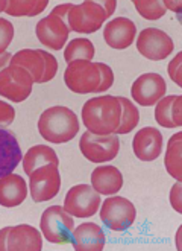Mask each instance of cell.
Returning a JSON list of instances; mask_svg holds the SVG:
<instances>
[{"mask_svg": "<svg viewBox=\"0 0 182 251\" xmlns=\"http://www.w3.org/2000/svg\"><path fill=\"white\" fill-rule=\"evenodd\" d=\"M121 105L117 96H99L85 102L82 121L87 131L97 136L114 134L120 125Z\"/></svg>", "mask_w": 182, "mask_h": 251, "instance_id": "obj_1", "label": "cell"}, {"mask_svg": "<svg viewBox=\"0 0 182 251\" xmlns=\"http://www.w3.org/2000/svg\"><path fill=\"white\" fill-rule=\"evenodd\" d=\"M38 131L50 143H67L79 132V121L73 110L55 105L44 110L38 119Z\"/></svg>", "mask_w": 182, "mask_h": 251, "instance_id": "obj_2", "label": "cell"}, {"mask_svg": "<svg viewBox=\"0 0 182 251\" xmlns=\"http://www.w3.org/2000/svg\"><path fill=\"white\" fill-rule=\"evenodd\" d=\"M41 233L46 239L56 245H67L71 242L74 230L73 216L68 215L61 205H50L41 215Z\"/></svg>", "mask_w": 182, "mask_h": 251, "instance_id": "obj_3", "label": "cell"}, {"mask_svg": "<svg viewBox=\"0 0 182 251\" xmlns=\"http://www.w3.org/2000/svg\"><path fill=\"white\" fill-rule=\"evenodd\" d=\"M64 82L73 93H97L100 85V70L97 63L91 61H71L64 72Z\"/></svg>", "mask_w": 182, "mask_h": 251, "instance_id": "obj_4", "label": "cell"}, {"mask_svg": "<svg viewBox=\"0 0 182 251\" xmlns=\"http://www.w3.org/2000/svg\"><path fill=\"white\" fill-rule=\"evenodd\" d=\"M106 20V14L103 8L96 3L87 0L79 5H73L67 14V26L70 31L79 34H93L102 27Z\"/></svg>", "mask_w": 182, "mask_h": 251, "instance_id": "obj_5", "label": "cell"}, {"mask_svg": "<svg viewBox=\"0 0 182 251\" xmlns=\"http://www.w3.org/2000/svg\"><path fill=\"white\" fill-rule=\"evenodd\" d=\"M136 218L135 205L123 197H110L100 209L102 223L113 231L128 230Z\"/></svg>", "mask_w": 182, "mask_h": 251, "instance_id": "obj_6", "label": "cell"}, {"mask_svg": "<svg viewBox=\"0 0 182 251\" xmlns=\"http://www.w3.org/2000/svg\"><path fill=\"white\" fill-rule=\"evenodd\" d=\"M79 148L82 155L91 163H106V161H111L117 157L120 140L117 134L97 136L85 131L79 140Z\"/></svg>", "mask_w": 182, "mask_h": 251, "instance_id": "obj_7", "label": "cell"}, {"mask_svg": "<svg viewBox=\"0 0 182 251\" xmlns=\"http://www.w3.org/2000/svg\"><path fill=\"white\" fill-rule=\"evenodd\" d=\"M34 87L30 73L20 66H8L0 72V96L12 102H23Z\"/></svg>", "mask_w": 182, "mask_h": 251, "instance_id": "obj_8", "label": "cell"}, {"mask_svg": "<svg viewBox=\"0 0 182 251\" xmlns=\"http://www.w3.org/2000/svg\"><path fill=\"white\" fill-rule=\"evenodd\" d=\"M41 233L27 224L0 230V251H41Z\"/></svg>", "mask_w": 182, "mask_h": 251, "instance_id": "obj_9", "label": "cell"}, {"mask_svg": "<svg viewBox=\"0 0 182 251\" xmlns=\"http://www.w3.org/2000/svg\"><path fill=\"white\" fill-rule=\"evenodd\" d=\"M100 194L88 184L73 186L66 195L64 210L76 218H90L97 213L100 207Z\"/></svg>", "mask_w": 182, "mask_h": 251, "instance_id": "obj_10", "label": "cell"}, {"mask_svg": "<svg viewBox=\"0 0 182 251\" xmlns=\"http://www.w3.org/2000/svg\"><path fill=\"white\" fill-rule=\"evenodd\" d=\"M61 189V175L56 165H46L29 175L30 197L35 202L53 200Z\"/></svg>", "mask_w": 182, "mask_h": 251, "instance_id": "obj_11", "label": "cell"}, {"mask_svg": "<svg viewBox=\"0 0 182 251\" xmlns=\"http://www.w3.org/2000/svg\"><path fill=\"white\" fill-rule=\"evenodd\" d=\"M136 49L147 60L161 61L170 56L175 49V44L173 40L161 29L146 27L136 38Z\"/></svg>", "mask_w": 182, "mask_h": 251, "instance_id": "obj_12", "label": "cell"}, {"mask_svg": "<svg viewBox=\"0 0 182 251\" xmlns=\"http://www.w3.org/2000/svg\"><path fill=\"white\" fill-rule=\"evenodd\" d=\"M165 90L167 85L161 75H158V73H144L134 81L131 95L134 100L138 102L140 105L152 107L164 98Z\"/></svg>", "mask_w": 182, "mask_h": 251, "instance_id": "obj_13", "label": "cell"}, {"mask_svg": "<svg viewBox=\"0 0 182 251\" xmlns=\"http://www.w3.org/2000/svg\"><path fill=\"white\" fill-rule=\"evenodd\" d=\"M68 32L70 29L67 23L52 14L49 17L41 19L35 27V34L40 43L52 50H61L64 48L66 41L68 40Z\"/></svg>", "mask_w": 182, "mask_h": 251, "instance_id": "obj_14", "label": "cell"}, {"mask_svg": "<svg viewBox=\"0 0 182 251\" xmlns=\"http://www.w3.org/2000/svg\"><path fill=\"white\" fill-rule=\"evenodd\" d=\"M132 150L141 161H154L162 151V134L157 128H141L132 140Z\"/></svg>", "mask_w": 182, "mask_h": 251, "instance_id": "obj_15", "label": "cell"}, {"mask_svg": "<svg viewBox=\"0 0 182 251\" xmlns=\"http://www.w3.org/2000/svg\"><path fill=\"white\" fill-rule=\"evenodd\" d=\"M136 35V26L126 17H117L111 20L103 29V38L113 49H126L134 43Z\"/></svg>", "mask_w": 182, "mask_h": 251, "instance_id": "obj_16", "label": "cell"}, {"mask_svg": "<svg viewBox=\"0 0 182 251\" xmlns=\"http://www.w3.org/2000/svg\"><path fill=\"white\" fill-rule=\"evenodd\" d=\"M106 238L96 223H84L73 230L71 245L76 251H102Z\"/></svg>", "mask_w": 182, "mask_h": 251, "instance_id": "obj_17", "label": "cell"}, {"mask_svg": "<svg viewBox=\"0 0 182 251\" xmlns=\"http://www.w3.org/2000/svg\"><path fill=\"white\" fill-rule=\"evenodd\" d=\"M23 160L20 145L6 128H0V178L14 172Z\"/></svg>", "mask_w": 182, "mask_h": 251, "instance_id": "obj_18", "label": "cell"}, {"mask_svg": "<svg viewBox=\"0 0 182 251\" xmlns=\"http://www.w3.org/2000/svg\"><path fill=\"white\" fill-rule=\"evenodd\" d=\"M27 197V184L22 175L9 174L0 178V205L17 207Z\"/></svg>", "mask_w": 182, "mask_h": 251, "instance_id": "obj_19", "label": "cell"}, {"mask_svg": "<svg viewBox=\"0 0 182 251\" xmlns=\"http://www.w3.org/2000/svg\"><path fill=\"white\" fill-rule=\"evenodd\" d=\"M91 186L97 194L110 197L123 187V175L115 166H99L91 174Z\"/></svg>", "mask_w": 182, "mask_h": 251, "instance_id": "obj_20", "label": "cell"}, {"mask_svg": "<svg viewBox=\"0 0 182 251\" xmlns=\"http://www.w3.org/2000/svg\"><path fill=\"white\" fill-rule=\"evenodd\" d=\"M155 121L164 128L182 126V96L172 95L159 99L155 104Z\"/></svg>", "mask_w": 182, "mask_h": 251, "instance_id": "obj_21", "label": "cell"}, {"mask_svg": "<svg viewBox=\"0 0 182 251\" xmlns=\"http://www.w3.org/2000/svg\"><path fill=\"white\" fill-rule=\"evenodd\" d=\"M9 66H20L30 73L34 84H41L46 72V58L40 49H23L12 55Z\"/></svg>", "mask_w": 182, "mask_h": 251, "instance_id": "obj_22", "label": "cell"}, {"mask_svg": "<svg viewBox=\"0 0 182 251\" xmlns=\"http://www.w3.org/2000/svg\"><path fill=\"white\" fill-rule=\"evenodd\" d=\"M46 165L59 166L58 155H56L55 150H52L50 146H46V145L32 146L23 157V169H24L26 175H30L34 171H37L38 168L46 166Z\"/></svg>", "mask_w": 182, "mask_h": 251, "instance_id": "obj_23", "label": "cell"}, {"mask_svg": "<svg viewBox=\"0 0 182 251\" xmlns=\"http://www.w3.org/2000/svg\"><path fill=\"white\" fill-rule=\"evenodd\" d=\"M182 132H176L170 137L169 145H167V152L164 157L165 169L176 181H182Z\"/></svg>", "mask_w": 182, "mask_h": 251, "instance_id": "obj_24", "label": "cell"}, {"mask_svg": "<svg viewBox=\"0 0 182 251\" xmlns=\"http://www.w3.org/2000/svg\"><path fill=\"white\" fill-rule=\"evenodd\" d=\"M47 5V0H9L5 12L12 17H35Z\"/></svg>", "mask_w": 182, "mask_h": 251, "instance_id": "obj_25", "label": "cell"}, {"mask_svg": "<svg viewBox=\"0 0 182 251\" xmlns=\"http://www.w3.org/2000/svg\"><path fill=\"white\" fill-rule=\"evenodd\" d=\"M120 105H121V117H120V125L115 129L114 134H128L131 132L140 122V113L132 102L128 98H121L117 96Z\"/></svg>", "mask_w": 182, "mask_h": 251, "instance_id": "obj_26", "label": "cell"}, {"mask_svg": "<svg viewBox=\"0 0 182 251\" xmlns=\"http://www.w3.org/2000/svg\"><path fill=\"white\" fill-rule=\"evenodd\" d=\"M94 46L93 43L87 38H74L73 41L68 43V46L64 50V60L68 63L71 61H91L94 58Z\"/></svg>", "mask_w": 182, "mask_h": 251, "instance_id": "obj_27", "label": "cell"}, {"mask_svg": "<svg viewBox=\"0 0 182 251\" xmlns=\"http://www.w3.org/2000/svg\"><path fill=\"white\" fill-rule=\"evenodd\" d=\"M134 5L138 14L146 20H158L164 17L165 6L158 0H134Z\"/></svg>", "mask_w": 182, "mask_h": 251, "instance_id": "obj_28", "label": "cell"}, {"mask_svg": "<svg viewBox=\"0 0 182 251\" xmlns=\"http://www.w3.org/2000/svg\"><path fill=\"white\" fill-rule=\"evenodd\" d=\"M14 38V26L9 20L0 17V55L5 53Z\"/></svg>", "mask_w": 182, "mask_h": 251, "instance_id": "obj_29", "label": "cell"}, {"mask_svg": "<svg viewBox=\"0 0 182 251\" xmlns=\"http://www.w3.org/2000/svg\"><path fill=\"white\" fill-rule=\"evenodd\" d=\"M97 67L100 70V85L97 88V93L110 90L111 85L114 84V73H113L111 67L103 63H97Z\"/></svg>", "mask_w": 182, "mask_h": 251, "instance_id": "obj_30", "label": "cell"}, {"mask_svg": "<svg viewBox=\"0 0 182 251\" xmlns=\"http://www.w3.org/2000/svg\"><path fill=\"white\" fill-rule=\"evenodd\" d=\"M43 55L46 58V72H44V76H43L41 84L52 81L55 78V75H56V72H58V61H56V58L52 53L46 52V50H43Z\"/></svg>", "mask_w": 182, "mask_h": 251, "instance_id": "obj_31", "label": "cell"}, {"mask_svg": "<svg viewBox=\"0 0 182 251\" xmlns=\"http://www.w3.org/2000/svg\"><path fill=\"white\" fill-rule=\"evenodd\" d=\"M15 119V110L8 102L0 100V128L9 126Z\"/></svg>", "mask_w": 182, "mask_h": 251, "instance_id": "obj_32", "label": "cell"}, {"mask_svg": "<svg viewBox=\"0 0 182 251\" xmlns=\"http://www.w3.org/2000/svg\"><path fill=\"white\" fill-rule=\"evenodd\" d=\"M170 204L178 213H182V181H176V184L172 187Z\"/></svg>", "mask_w": 182, "mask_h": 251, "instance_id": "obj_33", "label": "cell"}, {"mask_svg": "<svg viewBox=\"0 0 182 251\" xmlns=\"http://www.w3.org/2000/svg\"><path fill=\"white\" fill-rule=\"evenodd\" d=\"M181 60H182V52L178 53L173 60L170 61L169 64V69H167V72H169L170 78L173 79L175 84L181 85Z\"/></svg>", "mask_w": 182, "mask_h": 251, "instance_id": "obj_34", "label": "cell"}, {"mask_svg": "<svg viewBox=\"0 0 182 251\" xmlns=\"http://www.w3.org/2000/svg\"><path fill=\"white\" fill-rule=\"evenodd\" d=\"M71 3H64V5H58V6H55L53 9H52V16H56V17H59V19H63L66 23H67V14H68V11L71 9Z\"/></svg>", "mask_w": 182, "mask_h": 251, "instance_id": "obj_35", "label": "cell"}, {"mask_svg": "<svg viewBox=\"0 0 182 251\" xmlns=\"http://www.w3.org/2000/svg\"><path fill=\"white\" fill-rule=\"evenodd\" d=\"M115 5H117V2H114V0H111V2H103V3L100 5V6L103 8L105 14H106V19L113 16V12H114V9H115Z\"/></svg>", "mask_w": 182, "mask_h": 251, "instance_id": "obj_36", "label": "cell"}, {"mask_svg": "<svg viewBox=\"0 0 182 251\" xmlns=\"http://www.w3.org/2000/svg\"><path fill=\"white\" fill-rule=\"evenodd\" d=\"M11 58H12V55H11V53H8V52H5V53L0 55V72H2L5 67H8V66H9Z\"/></svg>", "mask_w": 182, "mask_h": 251, "instance_id": "obj_37", "label": "cell"}, {"mask_svg": "<svg viewBox=\"0 0 182 251\" xmlns=\"http://www.w3.org/2000/svg\"><path fill=\"white\" fill-rule=\"evenodd\" d=\"M162 5L165 6V9L167 8H170V9H173L175 12H179L181 11V2H169V0H165V2H162Z\"/></svg>", "mask_w": 182, "mask_h": 251, "instance_id": "obj_38", "label": "cell"}, {"mask_svg": "<svg viewBox=\"0 0 182 251\" xmlns=\"http://www.w3.org/2000/svg\"><path fill=\"white\" fill-rule=\"evenodd\" d=\"M6 5H8L6 0H0V12H3L6 9Z\"/></svg>", "mask_w": 182, "mask_h": 251, "instance_id": "obj_39", "label": "cell"}]
</instances>
